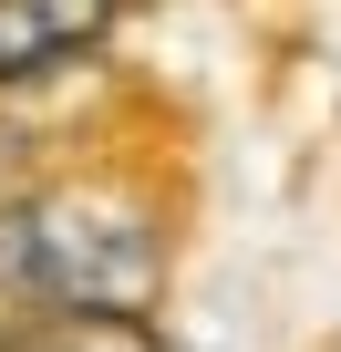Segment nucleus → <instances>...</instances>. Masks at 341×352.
<instances>
[{"mask_svg": "<svg viewBox=\"0 0 341 352\" xmlns=\"http://www.w3.org/2000/svg\"><path fill=\"white\" fill-rule=\"evenodd\" d=\"M114 32V0H0V94L83 63Z\"/></svg>", "mask_w": 341, "mask_h": 352, "instance_id": "f257e3e1", "label": "nucleus"}]
</instances>
